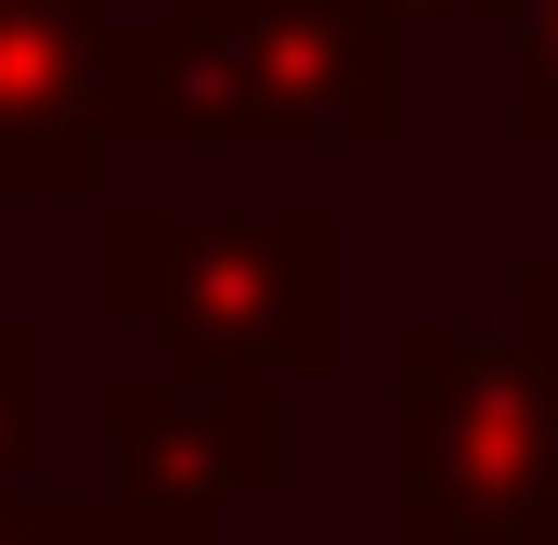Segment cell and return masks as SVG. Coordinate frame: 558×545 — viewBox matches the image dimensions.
I'll use <instances>...</instances> for the list:
<instances>
[{
	"instance_id": "1",
	"label": "cell",
	"mask_w": 558,
	"mask_h": 545,
	"mask_svg": "<svg viewBox=\"0 0 558 545\" xmlns=\"http://www.w3.org/2000/svg\"><path fill=\"white\" fill-rule=\"evenodd\" d=\"M92 299L156 325V377L182 390H299L338 377L351 221L338 195H105Z\"/></svg>"
},
{
	"instance_id": "3",
	"label": "cell",
	"mask_w": 558,
	"mask_h": 545,
	"mask_svg": "<svg viewBox=\"0 0 558 545\" xmlns=\"http://www.w3.org/2000/svg\"><path fill=\"white\" fill-rule=\"evenodd\" d=\"M156 143L390 156L403 39L351 0H156Z\"/></svg>"
},
{
	"instance_id": "8",
	"label": "cell",
	"mask_w": 558,
	"mask_h": 545,
	"mask_svg": "<svg viewBox=\"0 0 558 545\" xmlns=\"http://www.w3.org/2000/svg\"><path fill=\"white\" fill-rule=\"evenodd\" d=\"M507 131L520 143H558V0L520 13V65H507Z\"/></svg>"
},
{
	"instance_id": "10",
	"label": "cell",
	"mask_w": 558,
	"mask_h": 545,
	"mask_svg": "<svg viewBox=\"0 0 558 545\" xmlns=\"http://www.w3.org/2000/svg\"><path fill=\"white\" fill-rule=\"evenodd\" d=\"M507 312H533V325H558V247H546V261H520V286H507Z\"/></svg>"
},
{
	"instance_id": "2",
	"label": "cell",
	"mask_w": 558,
	"mask_h": 545,
	"mask_svg": "<svg viewBox=\"0 0 558 545\" xmlns=\"http://www.w3.org/2000/svg\"><path fill=\"white\" fill-rule=\"evenodd\" d=\"M390 455H403V545H558V325L403 312Z\"/></svg>"
},
{
	"instance_id": "5",
	"label": "cell",
	"mask_w": 558,
	"mask_h": 545,
	"mask_svg": "<svg viewBox=\"0 0 558 545\" xmlns=\"http://www.w3.org/2000/svg\"><path fill=\"white\" fill-rule=\"evenodd\" d=\"M105 455H118V494H131L156 533L221 545L234 507L286 494V428L274 390H182V377H105Z\"/></svg>"
},
{
	"instance_id": "9",
	"label": "cell",
	"mask_w": 558,
	"mask_h": 545,
	"mask_svg": "<svg viewBox=\"0 0 558 545\" xmlns=\"http://www.w3.org/2000/svg\"><path fill=\"white\" fill-rule=\"evenodd\" d=\"M351 13H377L390 39H416V26H520L533 0H351Z\"/></svg>"
},
{
	"instance_id": "4",
	"label": "cell",
	"mask_w": 558,
	"mask_h": 545,
	"mask_svg": "<svg viewBox=\"0 0 558 545\" xmlns=\"http://www.w3.org/2000/svg\"><path fill=\"white\" fill-rule=\"evenodd\" d=\"M156 156V13L0 0V208H105Z\"/></svg>"
},
{
	"instance_id": "7",
	"label": "cell",
	"mask_w": 558,
	"mask_h": 545,
	"mask_svg": "<svg viewBox=\"0 0 558 545\" xmlns=\"http://www.w3.org/2000/svg\"><path fill=\"white\" fill-rule=\"evenodd\" d=\"M39 377H52V338L0 312V507L26 494V455H39Z\"/></svg>"
},
{
	"instance_id": "6",
	"label": "cell",
	"mask_w": 558,
	"mask_h": 545,
	"mask_svg": "<svg viewBox=\"0 0 558 545\" xmlns=\"http://www.w3.org/2000/svg\"><path fill=\"white\" fill-rule=\"evenodd\" d=\"M0 545H182V533H156L131 494H13Z\"/></svg>"
}]
</instances>
